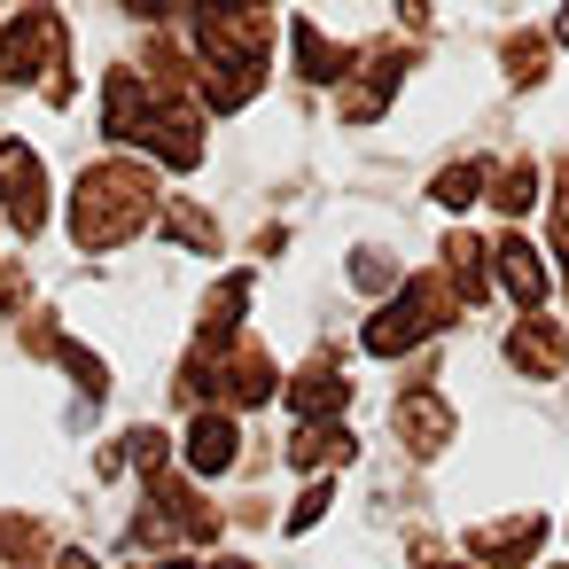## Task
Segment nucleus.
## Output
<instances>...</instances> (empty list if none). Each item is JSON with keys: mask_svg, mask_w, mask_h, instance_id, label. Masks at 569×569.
<instances>
[{"mask_svg": "<svg viewBox=\"0 0 569 569\" xmlns=\"http://www.w3.org/2000/svg\"><path fill=\"white\" fill-rule=\"evenodd\" d=\"M149 211H157V180L141 164L110 157L71 188V242L79 250H118V242H133L149 227Z\"/></svg>", "mask_w": 569, "mask_h": 569, "instance_id": "f257e3e1", "label": "nucleus"}, {"mask_svg": "<svg viewBox=\"0 0 569 569\" xmlns=\"http://www.w3.org/2000/svg\"><path fill=\"white\" fill-rule=\"evenodd\" d=\"M445 320H452V289H445V273H421V281H406V289H398V297L367 320V351L398 359V351L429 343Z\"/></svg>", "mask_w": 569, "mask_h": 569, "instance_id": "f03ea898", "label": "nucleus"}, {"mask_svg": "<svg viewBox=\"0 0 569 569\" xmlns=\"http://www.w3.org/2000/svg\"><path fill=\"white\" fill-rule=\"evenodd\" d=\"M32 71H71V32H63V17H17L9 32H0V79H9V87H24Z\"/></svg>", "mask_w": 569, "mask_h": 569, "instance_id": "7ed1b4c3", "label": "nucleus"}, {"mask_svg": "<svg viewBox=\"0 0 569 569\" xmlns=\"http://www.w3.org/2000/svg\"><path fill=\"white\" fill-rule=\"evenodd\" d=\"M0 211H9L17 234L48 227V180H40V157L24 141H0Z\"/></svg>", "mask_w": 569, "mask_h": 569, "instance_id": "20e7f679", "label": "nucleus"}, {"mask_svg": "<svg viewBox=\"0 0 569 569\" xmlns=\"http://www.w3.org/2000/svg\"><path fill=\"white\" fill-rule=\"evenodd\" d=\"M507 367H515V375H538V382L561 375V367H569V328H553L546 312L515 320V328H507Z\"/></svg>", "mask_w": 569, "mask_h": 569, "instance_id": "39448f33", "label": "nucleus"}, {"mask_svg": "<svg viewBox=\"0 0 569 569\" xmlns=\"http://www.w3.org/2000/svg\"><path fill=\"white\" fill-rule=\"evenodd\" d=\"M149 110H157V102H149V79H141L133 63H126V71H110V94H102V133H110V141H141V133H149Z\"/></svg>", "mask_w": 569, "mask_h": 569, "instance_id": "423d86ee", "label": "nucleus"}, {"mask_svg": "<svg viewBox=\"0 0 569 569\" xmlns=\"http://www.w3.org/2000/svg\"><path fill=\"white\" fill-rule=\"evenodd\" d=\"M538 546H546V515H515V522H476V530H468V553H483V561H499V569L530 561Z\"/></svg>", "mask_w": 569, "mask_h": 569, "instance_id": "0eeeda50", "label": "nucleus"}, {"mask_svg": "<svg viewBox=\"0 0 569 569\" xmlns=\"http://www.w3.org/2000/svg\"><path fill=\"white\" fill-rule=\"evenodd\" d=\"M491 266H499V289H507V297L522 305V320H530V312L546 305V266H538V250H530L522 234H507V242L491 250Z\"/></svg>", "mask_w": 569, "mask_h": 569, "instance_id": "6e6552de", "label": "nucleus"}, {"mask_svg": "<svg viewBox=\"0 0 569 569\" xmlns=\"http://www.w3.org/2000/svg\"><path fill=\"white\" fill-rule=\"evenodd\" d=\"M141 141H149L164 164H180V172L203 157V133H196V110H188V102H164V110H149V133H141Z\"/></svg>", "mask_w": 569, "mask_h": 569, "instance_id": "1a4fd4ad", "label": "nucleus"}, {"mask_svg": "<svg viewBox=\"0 0 569 569\" xmlns=\"http://www.w3.org/2000/svg\"><path fill=\"white\" fill-rule=\"evenodd\" d=\"M398 437H406V452H437L452 437V406L437 390H406L398 398Z\"/></svg>", "mask_w": 569, "mask_h": 569, "instance_id": "9d476101", "label": "nucleus"}, {"mask_svg": "<svg viewBox=\"0 0 569 569\" xmlns=\"http://www.w3.org/2000/svg\"><path fill=\"white\" fill-rule=\"evenodd\" d=\"M359 445H351V429H336V421H305L297 437H289V468H305V476H320L328 483V468H343Z\"/></svg>", "mask_w": 569, "mask_h": 569, "instance_id": "9b49d317", "label": "nucleus"}, {"mask_svg": "<svg viewBox=\"0 0 569 569\" xmlns=\"http://www.w3.org/2000/svg\"><path fill=\"white\" fill-rule=\"evenodd\" d=\"M242 305H250V273H227V281H219V289L203 297V328H196V343H203V351H219V343L234 336Z\"/></svg>", "mask_w": 569, "mask_h": 569, "instance_id": "f8f14e48", "label": "nucleus"}, {"mask_svg": "<svg viewBox=\"0 0 569 569\" xmlns=\"http://www.w3.org/2000/svg\"><path fill=\"white\" fill-rule=\"evenodd\" d=\"M234 421L227 413H196V429H188V468L196 476H219V468H234Z\"/></svg>", "mask_w": 569, "mask_h": 569, "instance_id": "ddd939ff", "label": "nucleus"}, {"mask_svg": "<svg viewBox=\"0 0 569 569\" xmlns=\"http://www.w3.org/2000/svg\"><path fill=\"white\" fill-rule=\"evenodd\" d=\"M297 71L320 87V79H351V63H343V48L312 24V17H297Z\"/></svg>", "mask_w": 569, "mask_h": 569, "instance_id": "4468645a", "label": "nucleus"}, {"mask_svg": "<svg viewBox=\"0 0 569 569\" xmlns=\"http://www.w3.org/2000/svg\"><path fill=\"white\" fill-rule=\"evenodd\" d=\"M289 398H297V413H336V406L351 398V382L336 375V359H312V367L289 382Z\"/></svg>", "mask_w": 569, "mask_h": 569, "instance_id": "2eb2a0df", "label": "nucleus"}, {"mask_svg": "<svg viewBox=\"0 0 569 569\" xmlns=\"http://www.w3.org/2000/svg\"><path fill=\"white\" fill-rule=\"evenodd\" d=\"M445 273H452V305H483V297H491V289H483V242L452 234V242H445Z\"/></svg>", "mask_w": 569, "mask_h": 569, "instance_id": "dca6fc26", "label": "nucleus"}, {"mask_svg": "<svg viewBox=\"0 0 569 569\" xmlns=\"http://www.w3.org/2000/svg\"><path fill=\"white\" fill-rule=\"evenodd\" d=\"M507 79H515V87H538V79H546V40H538V32H515V40H507Z\"/></svg>", "mask_w": 569, "mask_h": 569, "instance_id": "f3484780", "label": "nucleus"}, {"mask_svg": "<svg viewBox=\"0 0 569 569\" xmlns=\"http://www.w3.org/2000/svg\"><path fill=\"white\" fill-rule=\"evenodd\" d=\"M429 196H437L445 211H460V203H476V196H483V164H445Z\"/></svg>", "mask_w": 569, "mask_h": 569, "instance_id": "a211bd4d", "label": "nucleus"}, {"mask_svg": "<svg viewBox=\"0 0 569 569\" xmlns=\"http://www.w3.org/2000/svg\"><path fill=\"white\" fill-rule=\"evenodd\" d=\"M491 203H499L507 219H515V211H530V203H538V172H530V164H507V172L491 180Z\"/></svg>", "mask_w": 569, "mask_h": 569, "instance_id": "6ab92c4d", "label": "nucleus"}, {"mask_svg": "<svg viewBox=\"0 0 569 569\" xmlns=\"http://www.w3.org/2000/svg\"><path fill=\"white\" fill-rule=\"evenodd\" d=\"M164 234H172L180 250H211V242H219V227H211L196 203H172V211H164Z\"/></svg>", "mask_w": 569, "mask_h": 569, "instance_id": "aec40b11", "label": "nucleus"}, {"mask_svg": "<svg viewBox=\"0 0 569 569\" xmlns=\"http://www.w3.org/2000/svg\"><path fill=\"white\" fill-rule=\"evenodd\" d=\"M63 367L79 375V390H87V398H102V390H110V375H102V359H94V351H79V343H63Z\"/></svg>", "mask_w": 569, "mask_h": 569, "instance_id": "412c9836", "label": "nucleus"}, {"mask_svg": "<svg viewBox=\"0 0 569 569\" xmlns=\"http://www.w3.org/2000/svg\"><path fill=\"white\" fill-rule=\"evenodd\" d=\"M351 281H359V289H390V281H398V266H390V258H375V250H359V258H351Z\"/></svg>", "mask_w": 569, "mask_h": 569, "instance_id": "4be33fe9", "label": "nucleus"}, {"mask_svg": "<svg viewBox=\"0 0 569 569\" xmlns=\"http://www.w3.org/2000/svg\"><path fill=\"white\" fill-rule=\"evenodd\" d=\"M320 515H328V483H305V499L289 507V530H312Z\"/></svg>", "mask_w": 569, "mask_h": 569, "instance_id": "5701e85b", "label": "nucleus"}, {"mask_svg": "<svg viewBox=\"0 0 569 569\" xmlns=\"http://www.w3.org/2000/svg\"><path fill=\"white\" fill-rule=\"evenodd\" d=\"M553 250H561V273H569V164H561V196H553Z\"/></svg>", "mask_w": 569, "mask_h": 569, "instance_id": "b1692460", "label": "nucleus"}, {"mask_svg": "<svg viewBox=\"0 0 569 569\" xmlns=\"http://www.w3.org/2000/svg\"><path fill=\"white\" fill-rule=\"evenodd\" d=\"M413 569H476V561H452L445 546H413Z\"/></svg>", "mask_w": 569, "mask_h": 569, "instance_id": "393cba45", "label": "nucleus"}, {"mask_svg": "<svg viewBox=\"0 0 569 569\" xmlns=\"http://www.w3.org/2000/svg\"><path fill=\"white\" fill-rule=\"evenodd\" d=\"M56 569H94V561L87 553H56Z\"/></svg>", "mask_w": 569, "mask_h": 569, "instance_id": "a878e982", "label": "nucleus"}, {"mask_svg": "<svg viewBox=\"0 0 569 569\" xmlns=\"http://www.w3.org/2000/svg\"><path fill=\"white\" fill-rule=\"evenodd\" d=\"M553 32H561V40H569V9H561V24H553Z\"/></svg>", "mask_w": 569, "mask_h": 569, "instance_id": "bb28decb", "label": "nucleus"}, {"mask_svg": "<svg viewBox=\"0 0 569 569\" xmlns=\"http://www.w3.org/2000/svg\"><path fill=\"white\" fill-rule=\"evenodd\" d=\"M157 569H196V561H157Z\"/></svg>", "mask_w": 569, "mask_h": 569, "instance_id": "cd10ccee", "label": "nucleus"}, {"mask_svg": "<svg viewBox=\"0 0 569 569\" xmlns=\"http://www.w3.org/2000/svg\"><path fill=\"white\" fill-rule=\"evenodd\" d=\"M211 569H250V561H211Z\"/></svg>", "mask_w": 569, "mask_h": 569, "instance_id": "c85d7f7f", "label": "nucleus"}]
</instances>
